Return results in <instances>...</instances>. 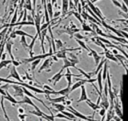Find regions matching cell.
Instances as JSON below:
<instances>
[{
  "label": "cell",
  "instance_id": "44",
  "mask_svg": "<svg viewBox=\"0 0 128 121\" xmlns=\"http://www.w3.org/2000/svg\"><path fill=\"white\" fill-rule=\"evenodd\" d=\"M121 10L123 11V12H128V6L123 2L122 3V6H121Z\"/></svg>",
  "mask_w": 128,
  "mask_h": 121
},
{
  "label": "cell",
  "instance_id": "30",
  "mask_svg": "<svg viewBox=\"0 0 128 121\" xmlns=\"http://www.w3.org/2000/svg\"><path fill=\"white\" fill-rule=\"evenodd\" d=\"M75 69H77V70L80 72V74H81V75H83V76H84L85 78H87V79H90V78H92V77H93L92 72H90V73H86L84 70H82L81 68H78L77 66H76V68H75Z\"/></svg>",
  "mask_w": 128,
  "mask_h": 121
},
{
  "label": "cell",
  "instance_id": "50",
  "mask_svg": "<svg viewBox=\"0 0 128 121\" xmlns=\"http://www.w3.org/2000/svg\"><path fill=\"white\" fill-rule=\"evenodd\" d=\"M25 75H26V77H27V79H28V80H30V81H32V80H33V75L31 76L28 72H25Z\"/></svg>",
  "mask_w": 128,
  "mask_h": 121
},
{
  "label": "cell",
  "instance_id": "48",
  "mask_svg": "<svg viewBox=\"0 0 128 121\" xmlns=\"http://www.w3.org/2000/svg\"><path fill=\"white\" fill-rule=\"evenodd\" d=\"M72 101H73V99H66L65 102H63V104H65L66 106H69V105H71Z\"/></svg>",
  "mask_w": 128,
  "mask_h": 121
},
{
  "label": "cell",
  "instance_id": "27",
  "mask_svg": "<svg viewBox=\"0 0 128 121\" xmlns=\"http://www.w3.org/2000/svg\"><path fill=\"white\" fill-rule=\"evenodd\" d=\"M115 115H116L115 109H114V108H109V109H108V112H107V114H106V116H107V117H106V120H107V121L112 120Z\"/></svg>",
  "mask_w": 128,
  "mask_h": 121
},
{
  "label": "cell",
  "instance_id": "4",
  "mask_svg": "<svg viewBox=\"0 0 128 121\" xmlns=\"http://www.w3.org/2000/svg\"><path fill=\"white\" fill-rule=\"evenodd\" d=\"M9 69H10V73H9V76H8V78H13V79H15V80H17V81H20V82H23V79H22V77L19 75V73H18V71H17V69H16V66H14L13 64L11 65H9Z\"/></svg>",
  "mask_w": 128,
  "mask_h": 121
},
{
  "label": "cell",
  "instance_id": "42",
  "mask_svg": "<svg viewBox=\"0 0 128 121\" xmlns=\"http://www.w3.org/2000/svg\"><path fill=\"white\" fill-rule=\"evenodd\" d=\"M112 2H113V4L116 6V7H118L119 9H121V6H122V3H120L119 1H117V0H111Z\"/></svg>",
  "mask_w": 128,
  "mask_h": 121
},
{
  "label": "cell",
  "instance_id": "56",
  "mask_svg": "<svg viewBox=\"0 0 128 121\" xmlns=\"http://www.w3.org/2000/svg\"><path fill=\"white\" fill-rule=\"evenodd\" d=\"M6 56H7V53H3L2 56H1V60H5L6 59Z\"/></svg>",
  "mask_w": 128,
  "mask_h": 121
},
{
  "label": "cell",
  "instance_id": "3",
  "mask_svg": "<svg viewBox=\"0 0 128 121\" xmlns=\"http://www.w3.org/2000/svg\"><path fill=\"white\" fill-rule=\"evenodd\" d=\"M67 110H69L70 112H72L77 118H79V119H81V120H94V113H93V115L92 116H85V115H83L82 113H80L79 111H77L76 109H74L71 105H69V106H67V108H66Z\"/></svg>",
  "mask_w": 128,
  "mask_h": 121
},
{
  "label": "cell",
  "instance_id": "35",
  "mask_svg": "<svg viewBox=\"0 0 128 121\" xmlns=\"http://www.w3.org/2000/svg\"><path fill=\"white\" fill-rule=\"evenodd\" d=\"M18 12H19V8L17 7L16 9H15V11H14V14H13V17H12V19L10 20V23H15V22H17L18 21Z\"/></svg>",
  "mask_w": 128,
  "mask_h": 121
},
{
  "label": "cell",
  "instance_id": "32",
  "mask_svg": "<svg viewBox=\"0 0 128 121\" xmlns=\"http://www.w3.org/2000/svg\"><path fill=\"white\" fill-rule=\"evenodd\" d=\"M46 4H47V11H48V14H49L50 18L52 19V18H53V14H54V12H53V4L50 3V2H47Z\"/></svg>",
  "mask_w": 128,
  "mask_h": 121
},
{
  "label": "cell",
  "instance_id": "15",
  "mask_svg": "<svg viewBox=\"0 0 128 121\" xmlns=\"http://www.w3.org/2000/svg\"><path fill=\"white\" fill-rule=\"evenodd\" d=\"M90 41H92V42H93L95 45H97V46H99V47L103 48V49H104V51L108 50V49H107V46L105 45V43H103L102 41H100L99 39H97L95 36H94V37H91V38H90Z\"/></svg>",
  "mask_w": 128,
  "mask_h": 121
},
{
  "label": "cell",
  "instance_id": "20",
  "mask_svg": "<svg viewBox=\"0 0 128 121\" xmlns=\"http://www.w3.org/2000/svg\"><path fill=\"white\" fill-rule=\"evenodd\" d=\"M66 73L64 74V77L66 78V80H67V85L68 86H72V76H73V73H71V71H70V69H69V67L68 68H66Z\"/></svg>",
  "mask_w": 128,
  "mask_h": 121
},
{
  "label": "cell",
  "instance_id": "34",
  "mask_svg": "<svg viewBox=\"0 0 128 121\" xmlns=\"http://www.w3.org/2000/svg\"><path fill=\"white\" fill-rule=\"evenodd\" d=\"M41 60H42V59H36V60H34V61H32V62H31V67H30V69H31V71H32V75H33L34 70L36 69L37 65L40 63V61H41Z\"/></svg>",
  "mask_w": 128,
  "mask_h": 121
},
{
  "label": "cell",
  "instance_id": "8",
  "mask_svg": "<svg viewBox=\"0 0 128 121\" xmlns=\"http://www.w3.org/2000/svg\"><path fill=\"white\" fill-rule=\"evenodd\" d=\"M40 14H41V13L37 12V13L34 15V22H35V27H36V33H38V35L41 33L40 27H41V24H42V17H41Z\"/></svg>",
  "mask_w": 128,
  "mask_h": 121
},
{
  "label": "cell",
  "instance_id": "1",
  "mask_svg": "<svg viewBox=\"0 0 128 121\" xmlns=\"http://www.w3.org/2000/svg\"><path fill=\"white\" fill-rule=\"evenodd\" d=\"M80 30H81L80 28L73 29V28H71L70 26H64L63 29L57 30L56 33H57V34H63V33H64V34H68V35H69V38L72 39V38H74V34L77 33V32H79Z\"/></svg>",
  "mask_w": 128,
  "mask_h": 121
},
{
  "label": "cell",
  "instance_id": "36",
  "mask_svg": "<svg viewBox=\"0 0 128 121\" xmlns=\"http://www.w3.org/2000/svg\"><path fill=\"white\" fill-rule=\"evenodd\" d=\"M20 43H21V45L25 48V49H28V47H29V44H27V41H26V36H21V38H20Z\"/></svg>",
  "mask_w": 128,
  "mask_h": 121
},
{
  "label": "cell",
  "instance_id": "54",
  "mask_svg": "<svg viewBox=\"0 0 128 121\" xmlns=\"http://www.w3.org/2000/svg\"><path fill=\"white\" fill-rule=\"evenodd\" d=\"M18 113H24V108L23 107H19L18 108Z\"/></svg>",
  "mask_w": 128,
  "mask_h": 121
},
{
  "label": "cell",
  "instance_id": "23",
  "mask_svg": "<svg viewBox=\"0 0 128 121\" xmlns=\"http://www.w3.org/2000/svg\"><path fill=\"white\" fill-rule=\"evenodd\" d=\"M63 61H64V63H63V66H62V67H63L64 69H66V68H68V67L76 68V64H74L73 62H71V61L68 59V57H67V58H64Z\"/></svg>",
  "mask_w": 128,
  "mask_h": 121
},
{
  "label": "cell",
  "instance_id": "10",
  "mask_svg": "<svg viewBox=\"0 0 128 121\" xmlns=\"http://www.w3.org/2000/svg\"><path fill=\"white\" fill-rule=\"evenodd\" d=\"M39 37L38 33H36V35H34V37L31 39V43L29 44V47H28V53H29V57L31 56H34V52H33V47H34V44L37 40V38Z\"/></svg>",
  "mask_w": 128,
  "mask_h": 121
},
{
  "label": "cell",
  "instance_id": "14",
  "mask_svg": "<svg viewBox=\"0 0 128 121\" xmlns=\"http://www.w3.org/2000/svg\"><path fill=\"white\" fill-rule=\"evenodd\" d=\"M5 98H6V100H8L13 106H16L17 104H22L21 103V101H18V100H16L15 98H14V96H12L8 91H7V94L5 95Z\"/></svg>",
  "mask_w": 128,
  "mask_h": 121
},
{
  "label": "cell",
  "instance_id": "19",
  "mask_svg": "<svg viewBox=\"0 0 128 121\" xmlns=\"http://www.w3.org/2000/svg\"><path fill=\"white\" fill-rule=\"evenodd\" d=\"M69 1L70 0H62V16L67 15L69 10Z\"/></svg>",
  "mask_w": 128,
  "mask_h": 121
},
{
  "label": "cell",
  "instance_id": "17",
  "mask_svg": "<svg viewBox=\"0 0 128 121\" xmlns=\"http://www.w3.org/2000/svg\"><path fill=\"white\" fill-rule=\"evenodd\" d=\"M104 55H105V57H106L108 60H112V61H114V62H116V63L119 62V60H118L117 57L112 53V51L106 50V51H104Z\"/></svg>",
  "mask_w": 128,
  "mask_h": 121
},
{
  "label": "cell",
  "instance_id": "53",
  "mask_svg": "<svg viewBox=\"0 0 128 121\" xmlns=\"http://www.w3.org/2000/svg\"><path fill=\"white\" fill-rule=\"evenodd\" d=\"M70 27H71V28H73V29H76V28H77V27H76V25H75V24H74L72 21L70 22Z\"/></svg>",
  "mask_w": 128,
  "mask_h": 121
},
{
  "label": "cell",
  "instance_id": "25",
  "mask_svg": "<svg viewBox=\"0 0 128 121\" xmlns=\"http://www.w3.org/2000/svg\"><path fill=\"white\" fill-rule=\"evenodd\" d=\"M71 14H72L81 24H82L83 22H85V20H84V19L82 18V16H81V13H79L77 10H72V11H71Z\"/></svg>",
  "mask_w": 128,
  "mask_h": 121
},
{
  "label": "cell",
  "instance_id": "16",
  "mask_svg": "<svg viewBox=\"0 0 128 121\" xmlns=\"http://www.w3.org/2000/svg\"><path fill=\"white\" fill-rule=\"evenodd\" d=\"M6 100L5 98V95H1V98H0V105H1V108H2V111H3V114H4V118L5 120H10V118L8 117L7 115V112H6V109H5V106H4V101Z\"/></svg>",
  "mask_w": 128,
  "mask_h": 121
},
{
  "label": "cell",
  "instance_id": "43",
  "mask_svg": "<svg viewBox=\"0 0 128 121\" xmlns=\"http://www.w3.org/2000/svg\"><path fill=\"white\" fill-rule=\"evenodd\" d=\"M26 114L25 113H18V118L20 119V120H25L26 119Z\"/></svg>",
  "mask_w": 128,
  "mask_h": 121
},
{
  "label": "cell",
  "instance_id": "7",
  "mask_svg": "<svg viewBox=\"0 0 128 121\" xmlns=\"http://www.w3.org/2000/svg\"><path fill=\"white\" fill-rule=\"evenodd\" d=\"M63 71H64V68H63V67H61V69H60L56 74H54V75L49 79V81H50V82H52V83H53V85H56V83H58V82L62 79V77L64 76Z\"/></svg>",
  "mask_w": 128,
  "mask_h": 121
},
{
  "label": "cell",
  "instance_id": "2",
  "mask_svg": "<svg viewBox=\"0 0 128 121\" xmlns=\"http://www.w3.org/2000/svg\"><path fill=\"white\" fill-rule=\"evenodd\" d=\"M53 62H54V60H53L52 56H49V57L45 58V59H44L43 64H42V65L40 66V68L38 69V73H41V72H42V71H44V70H46V71L50 72V71H51L50 67H51V65L53 64Z\"/></svg>",
  "mask_w": 128,
  "mask_h": 121
},
{
  "label": "cell",
  "instance_id": "29",
  "mask_svg": "<svg viewBox=\"0 0 128 121\" xmlns=\"http://www.w3.org/2000/svg\"><path fill=\"white\" fill-rule=\"evenodd\" d=\"M75 40H76V42L80 45V47H81L82 49H84V50H86V51H89V50H90V47H88V46L86 45V43H85L83 40H81V39H77V38H75Z\"/></svg>",
  "mask_w": 128,
  "mask_h": 121
},
{
  "label": "cell",
  "instance_id": "46",
  "mask_svg": "<svg viewBox=\"0 0 128 121\" xmlns=\"http://www.w3.org/2000/svg\"><path fill=\"white\" fill-rule=\"evenodd\" d=\"M61 14H62V12H61V11H56V12L53 14V18H54V19H57Z\"/></svg>",
  "mask_w": 128,
  "mask_h": 121
},
{
  "label": "cell",
  "instance_id": "40",
  "mask_svg": "<svg viewBox=\"0 0 128 121\" xmlns=\"http://www.w3.org/2000/svg\"><path fill=\"white\" fill-rule=\"evenodd\" d=\"M74 38H77V39H81V40H86V41H88V40H89L87 37H85V36L81 35L79 32H77V33H75V34H74Z\"/></svg>",
  "mask_w": 128,
  "mask_h": 121
},
{
  "label": "cell",
  "instance_id": "18",
  "mask_svg": "<svg viewBox=\"0 0 128 121\" xmlns=\"http://www.w3.org/2000/svg\"><path fill=\"white\" fill-rule=\"evenodd\" d=\"M51 105H52V107L53 108H55V110L56 111H58V112H62V111H64L65 109H66V105L65 104H63V103H56V102H51Z\"/></svg>",
  "mask_w": 128,
  "mask_h": 121
},
{
  "label": "cell",
  "instance_id": "5",
  "mask_svg": "<svg viewBox=\"0 0 128 121\" xmlns=\"http://www.w3.org/2000/svg\"><path fill=\"white\" fill-rule=\"evenodd\" d=\"M11 87L14 89V95L16 97H24L25 96V93H24V89H23V86L22 85H19V84H16V83H13L11 84Z\"/></svg>",
  "mask_w": 128,
  "mask_h": 121
},
{
  "label": "cell",
  "instance_id": "60",
  "mask_svg": "<svg viewBox=\"0 0 128 121\" xmlns=\"http://www.w3.org/2000/svg\"><path fill=\"white\" fill-rule=\"evenodd\" d=\"M6 2H7V0H3V1H2V4H3V5H6Z\"/></svg>",
  "mask_w": 128,
  "mask_h": 121
},
{
  "label": "cell",
  "instance_id": "37",
  "mask_svg": "<svg viewBox=\"0 0 128 121\" xmlns=\"http://www.w3.org/2000/svg\"><path fill=\"white\" fill-rule=\"evenodd\" d=\"M106 108H104V107H101L100 109H99V115L101 116V120H105L106 118H105V116H106Z\"/></svg>",
  "mask_w": 128,
  "mask_h": 121
},
{
  "label": "cell",
  "instance_id": "9",
  "mask_svg": "<svg viewBox=\"0 0 128 121\" xmlns=\"http://www.w3.org/2000/svg\"><path fill=\"white\" fill-rule=\"evenodd\" d=\"M12 47H13L12 39H11L10 37H8V39H7L6 42H5V49H6L7 53H8V55L10 56V58H11L12 60H15V58H14V56H13V53H12Z\"/></svg>",
  "mask_w": 128,
  "mask_h": 121
},
{
  "label": "cell",
  "instance_id": "26",
  "mask_svg": "<svg viewBox=\"0 0 128 121\" xmlns=\"http://www.w3.org/2000/svg\"><path fill=\"white\" fill-rule=\"evenodd\" d=\"M67 57H68V59H69L71 62H73L74 64H78V63H79V59H78L77 55H75L74 53H72V52H69Z\"/></svg>",
  "mask_w": 128,
  "mask_h": 121
},
{
  "label": "cell",
  "instance_id": "52",
  "mask_svg": "<svg viewBox=\"0 0 128 121\" xmlns=\"http://www.w3.org/2000/svg\"><path fill=\"white\" fill-rule=\"evenodd\" d=\"M52 58H53V60H54V61H56V62H57V61H59V58H58L55 54H53V55H52Z\"/></svg>",
  "mask_w": 128,
  "mask_h": 121
},
{
  "label": "cell",
  "instance_id": "22",
  "mask_svg": "<svg viewBox=\"0 0 128 121\" xmlns=\"http://www.w3.org/2000/svg\"><path fill=\"white\" fill-rule=\"evenodd\" d=\"M100 106H101V107H104V108H106V109H109V107H110V102H109V100H108V97H105L104 95L101 96Z\"/></svg>",
  "mask_w": 128,
  "mask_h": 121
},
{
  "label": "cell",
  "instance_id": "6",
  "mask_svg": "<svg viewBox=\"0 0 128 121\" xmlns=\"http://www.w3.org/2000/svg\"><path fill=\"white\" fill-rule=\"evenodd\" d=\"M86 3H87V5L92 9V11L101 19V20H105V17L102 15V12H101V10L97 7V6H95L94 5V3L92 2V1H90V0H86Z\"/></svg>",
  "mask_w": 128,
  "mask_h": 121
},
{
  "label": "cell",
  "instance_id": "49",
  "mask_svg": "<svg viewBox=\"0 0 128 121\" xmlns=\"http://www.w3.org/2000/svg\"><path fill=\"white\" fill-rule=\"evenodd\" d=\"M16 36H17V34H16V32H15V30H14V31H11V33H10V35H9V37H10L11 39H14V38H16Z\"/></svg>",
  "mask_w": 128,
  "mask_h": 121
},
{
  "label": "cell",
  "instance_id": "31",
  "mask_svg": "<svg viewBox=\"0 0 128 121\" xmlns=\"http://www.w3.org/2000/svg\"><path fill=\"white\" fill-rule=\"evenodd\" d=\"M65 44H66V43H64L61 39H55V45H56V48H57L58 50L63 49V48L65 47Z\"/></svg>",
  "mask_w": 128,
  "mask_h": 121
},
{
  "label": "cell",
  "instance_id": "33",
  "mask_svg": "<svg viewBox=\"0 0 128 121\" xmlns=\"http://www.w3.org/2000/svg\"><path fill=\"white\" fill-rule=\"evenodd\" d=\"M15 32H16V34H17V35H19V36H23V35H24V36H26V37H29V38H31V39L34 37V36H32V35H30V34L26 33L25 31L21 30L20 28H19V29H17V30H15Z\"/></svg>",
  "mask_w": 128,
  "mask_h": 121
},
{
  "label": "cell",
  "instance_id": "28",
  "mask_svg": "<svg viewBox=\"0 0 128 121\" xmlns=\"http://www.w3.org/2000/svg\"><path fill=\"white\" fill-rule=\"evenodd\" d=\"M10 64H12V59L10 58V59H5V60H1L0 61V70L1 69H3V68H5V67H8Z\"/></svg>",
  "mask_w": 128,
  "mask_h": 121
},
{
  "label": "cell",
  "instance_id": "24",
  "mask_svg": "<svg viewBox=\"0 0 128 121\" xmlns=\"http://www.w3.org/2000/svg\"><path fill=\"white\" fill-rule=\"evenodd\" d=\"M71 93V86H66L64 89H61V90H59L58 91V94L59 95H64V96H69V94Z\"/></svg>",
  "mask_w": 128,
  "mask_h": 121
},
{
  "label": "cell",
  "instance_id": "55",
  "mask_svg": "<svg viewBox=\"0 0 128 121\" xmlns=\"http://www.w3.org/2000/svg\"><path fill=\"white\" fill-rule=\"evenodd\" d=\"M5 23V18L0 16V24H4Z\"/></svg>",
  "mask_w": 128,
  "mask_h": 121
},
{
  "label": "cell",
  "instance_id": "57",
  "mask_svg": "<svg viewBox=\"0 0 128 121\" xmlns=\"http://www.w3.org/2000/svg\"><path fill=\"white\" fill-rule=\"evenodd\" d=\"M32 2H33V7H34V9L36 8V6H37V0H32Z\"/></svg>",
  "mask_w": 128,
  "mask_h": 121
},
{
  "label": "cell",
  "instance_id": "39",
  "mask_svg": "<svg viewBox=\"0 0 128 121\" xmlns=\"http://www.w3.org/2000/svg\"><path fill=\"white\" fill-rule=\"evenodd\" d=\"M8 28L9 27H4L2 30H0V42L4 39V37H5V35H6L7 31H8Z\"/></svg>",
  "mask_w": 128,
  "mask_h": 121
},
{
  "label": "cell",
  "instance_id": "51",
  "mask_svg": "<svg viewBox=\"0 0 128 121\" xmlns=\"http://www.w3.org/2000/svg\"><path fill=\"white\" fill-rule=\"evenodd\" d=\"M42 87H43V89H47V90H51V91L53 90V89H52V88H51L49 85H43Z\"/></svg>",
  "mask_w": 128,
  "mask_h": 121
},
{
  "label": "cell",
  "instance_id": "21",
  "mask_svg": "<svg viewBox=\"0 0 128 121\" xmlns=\"http://www.w3.org/2000/svg\"><path fill=\"white\" fill-rule=\"evenodd\" d=\"M85 102H86V104H87V105H88V106H89V107H90V108H91V109H92L94 112H95V111H97V110H99V109L101 108V106H100L99 104L92 102L90 99H87Z\"/></svg>",
  "mask_w": 128,
  "mask_h": 121
},
{
  "label": "cell",
  "instance_id": "47",
  "mask_svg": "<svg viewBox=\"0 0 128 121\" xmlns=\"http://www.w3.org/2000/svg\"><path fill=\"white\" fill-rule=\"evenodd\" d=\"M12 64L14 65V66H19V65H21L22 64V62L21 61H17V60H12Z\"/></svg>",
  "mask_w": 128,
  "mask_h": 121
},
{
  "label": "cell",
  "instance_id": "45",
  "mask_svg": "<svg viewBox=\"0 0 128 121\" xmlns=\"http://www.w3.org/2000/svg\"><path fill=\"white\" fill-rule=\"evenodd\" d=\"M0 87H1V88H3L4 90H8V89L11 87V85H9V83H5V84H2Z\"/></svg>",
  "mask_w": 128,
  "mask_h": 121
},
{
  "label": "cell",
  "instance_id": "38",
  "mask_svg": "<svg viewBox=\"0 0 128 121\" xmlns=\"http://www.w3.org/2000/svg\"><path fill=\"white\" fill-rule=\"evenodd\" d=\"M55 118H56V119H57V118H60V119H65V120H72L71 118H69L68 116H66L65 114H63L62 112L57 113V114L55 115Z\"/></svg>",
  "mask_w": 128,
  "mask_h": 121
},
{
  "label": "cell",
  "instance_id": "11",
  "mask_svg": "<svg viewBox=\"0 0 128 121\" xmlns=\"http://www.w3.org/2000/svg\"><path fill=\"white\" fill-rule=\"evenodd\" d=\"M89 51H90V53H89L88 55H89V56H92V57L94 58V60H95V64H96V66H97V65L100 63V61L102 60L101 56L97 53V51H95V50H93V49H91V48H90Z\"/></svg>",
  "mask_w": 128,
  "mask_h": 121
},
{
  "label": "cell",
  "instance_id": "58",
  "mask_svg": "<svg viewBox=\"0 0 128 121\" xmlns=\"http://www.w3.org/2000/svg\"><path fill=\"white\" fill-rule=\"evenodd\" d=\"M56 1H57V0H51V3H52V4L54 5V6H56V7H57V4H56Z\"/></svg>",
  "mask_w": 128,
  "mask_h": 121
},
{
  "label": "cell",
  "instance_id": "41",
  "mask_svg": "<svg viewBox=\"0 0 128 121\" xmlns=\"http://www.w3.org/2000/svg\"><path fill=\"white\" fill-rule=\"evenodd\" d=\"M118 14H119V15H121L124 19H128V12H123V11L120 9V10L118 11Z\"/></svg>",
  "mask_w": 128,
  "mask_h": 121
},
{
  "label": "cell",
  "instance_id": "12",
  "mask_svg": "<svg viewBox=\"0 0 128 121\" xmlns=\"http://www.w3.org/2000/svg\"><path fill=\"white\" fill-rule=\"evenodd\" d=\"M21 103L31 105V106H33V107H34V109H36V110H40V108H38V106H36V105H35V103L31 100V97H29L28 95H25V96L23 97V100H21Z\"/></svg>",
  "mask_w": 128,
  "mask_h": 121
},
{
  "label": "cell",
  "instance_id": "13",
  "mask_svg": "<svg viewBox=\"0 0 128 121\" xmlns=\"http://www.w3.org/2000/svg\"><path fill=\"white\" fill-rule=\"evenodd\" d=\"M87 99H89V98H88L87 93H86V88H85V86H84V85H82V86H81V95H80L79 99H78L76 102H77V103H80V102L86 101Z\"/></svg>",
  "mask_w": 128,
  "mask_h": 121
},
{
  "label": "cell",
  "instance_id": "59",
  "mask_svg": "<svg viewBox=\"0 0 128 121\" xmlns=\"http://www.w3.org/2000/svg\"><path fill=\"white\" fill-rule=\"evenodd\" d=\"M122 1H123V2H124V3H125L127 6H128V0H122Z\"/></svg>",
  "mask_w": 128,
  "mask_h": 121
}]
</instances>
